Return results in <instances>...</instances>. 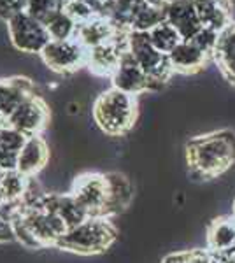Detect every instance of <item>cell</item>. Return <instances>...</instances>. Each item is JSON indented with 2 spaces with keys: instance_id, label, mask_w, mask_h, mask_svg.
Returning a JSON list of instances; mask_svg holds the SVG:
<instances>
[{
  "instance_id": "cell-18",
  "label": "cell",
  "mask_w": 235,
  "mask_h": 263,
  "mask_svg": "<svg viewBox=\"0 0 235 263\" xmlns=\"http://www.w3.org/2000/svg\"><path fill=\"white\" fill-rule=\"evenodd\" d=\"M107 177V188H109V198L107 207H105V218H113L126 209L134 197L130 181L119 172H109L105 174Z\"/></svg>"
},
{
  "instance_id": "cell-30",
  "label": "cell",
  "mask_w": 235,
  "mask_h": 263,
  "mask_svg": "<svg viewBox=\"0 0 235 263\" xmlns=\"http://www.w3.org/2000/svg\"><path fill=\"white\" fill-rule=\"evenodd\" d=\"M14 239V230H12V223L11 219L4 218L0 214V244H7V242H12Z\"/></svg>"
},
{
  "instance_id": "cell-26",
  "label": "cell",
  "mask_w": 235,
  "mask_h": 263,
  "mask_svg": "<svg viewBox=\"0 0 235 263\" xmlns=\"http://www.w3.org/2000/svg\"><path fill=\"white\" fill-rule=\"evenodd\" d=\"M65 6H67V0H28L25 11L30 16H33L37 21L46 25L53 16L65 11Z\"/></svg>"
},
{
  "instance_id": "cell-24",
  "label": "cell",
  "mask_w": 235,
  "mask_h": 263,
  "mask_svg": "<svg viewBox=\"0 0 235 263\" xmlns=\"http://www.w3.org/2000/svg\"><path fill=\"white\" fill-rule=\"evenodd\" d=\"M46 28H48L51 41H69L78 37L79 25L69 12L62 11L46 23Z\"/></svg>"
},
{
  "instance_id": "cell-5",
  "label": "cell",
  "mask_w": 235,
  "mask_h": 263,
  "mask_svg": "<svg viewBox=\"0 0 235 263\" xmlns=\"http://www.w3.org/2000/svg\"><path fill=\"white\" fill-rule=\"evenodd\" d=\"M7 35L12 48L27 54H41L51 41L46 25L30 16L27 11L18 12L7 21Z\"/></svg>"
},
{
  "instance_id": "cell-29",
  "label": "cell",
  "mask_w": 235,
  "mask_h": 263,
  "mask_svg": "<svg viewBox=\"0 0 235 263\" xmlns=\"http://www.w3.org/2000/svg\"><path fill=\"white\" fill-rule=\"evenodd\" d=\"M28 0H0V20L7 23L12 16L25 11Z\"/></svg>"
},
{
  "instance_id": "cell-2",
  "label": "cell",
  "mask_w": 235,
  "mask_h": 263,
  "mask_svg": "<svg viewBox=\"0 0 235 263\" xmlns=\"http://www.w3.org/2000/svg\"><path fill=\"white\" fill-rule=\"evenodd\" d=\"M92 114L93 121L105 135L121 137L134 128L137 121V99L111 86L95 99Z\"/></svg>"
},
{
  "instance_id": "cell-13",
  "label": "cell",
  "mask_w": 235,
  "mask_h": 263,
  "mask_svg": "<svg viewBox=\"0 0 235 263\" xmlns=\"http://www.w3.org/2000/svg\"><path fill=\"white\" fill-rule=\"evenodd\" d=\"M193 4L204 28L221 33L233 23L232 0H193Z\"/></svg>"
},
{
  "instance_id": "cell-32",
  "label": "cell",
  "mask_w": 235,
  "mask_h": 263,
  "mask_svg": "<svg viewBox=\"0 0 235 263\" xmlns=\"http://www.w3.org/2000/svg\"><path fill=\"white\" fill-rule=\"evenodd\" d=\"M232 216L235 218V200H233V205H232Z\"/></svg>"
},
{
  "instance_id": "cell-33",
  "label": "cell",
  "mask_w": 235,
  "mask_h": 263,
  "mask_svg": "<svg viewBox=\"0 0 235 263\" xmlns=\"http://www.w3.org/2000/svg\"><path fill=\"white\" fill-rule=\"evenodd\" d=\"M2 207H4V202H2V198H0V211H2Z\"/></svg>"
},
{
  "instance_id": "cell-28",
  "label": "cell",
  "mask_w": 235,
  "mask_h": 263,
  "mask_svg": "<svg viewBox=\"0 0 235 263\" xmlns=\"http://www.w3.org/2000/svg\"><path fill=\"white\" fill-rule=\"evenodd\" d=\"M218 39H220V33L218 32L211 30V28H202V30L191 39V42H193L195 46H198L204 53L212 58V54H214V51H216V46H218Z\"/></svg>"
},
{
  "instance_id": "cell-19",
  "label": "cell",
  "mask_w": 235,
  "mask_h": 263,
  "mask_svg": "<svg viewBox=\"0 0 235 263\" xmlns=\"http://www.w3.org/2000/svg\"><path fill=\"white\" fill-rule=\"evenodd\" d=\"M118 32H121V30H116V27H114L109 20L97 16V18L89 20L86 23L79 25L78 37H76V39H78L86 49H92L111 41Z\"/></svg>"
},
{
  "instance_id": "cell-16",
  "label": "cell",
  "mask_w": 235,
  "mask_h": 263,
  "mask_svg": "<svg viewBox=\"0 0 235 263\" xmlns=\"http://www.w3.org/2000/svg\"><path fill=\"white\" fill-rule=\"evenodd\" d=\"M49 160V147L41 135H32L27 137L23 147L18 156V167L16 171L23 174L25 177L32 179L35 174H39L46 167Z\"/></svg>"
},
{
  "instance_id": "cell-11",
  "label": "cell",
  "mask_w": 235,
  "mask_h": 263,
  "mask_svg": "<svg viewBox=\"0 0 235 263\" xmlns=\"http://www.w3.org/2000/svg\"><path fill=\"white\" fill-rule=\"evenodd\" d=\"M111 83H113V88L134 97L151 90L149 78L144 74V70L137 65V62L132 58V54L128 51L123 54L119 65L111 76Z\"/></svg>"
},
{
  "instance_id": "cell-7",
  "label": "cell",
  "mask_w": 235,
  "mask_h": 263,
  "mask_svg": "<svg viewBox=\"0 0 235 263\" xmlns=\"http://www.w3.org/2000/svg\"><path fill=\"white\" fill-rule=\"evenodd\" d=\"M70 193L79 205L86 211L89 218L93 216L105 218V207H107L109 198L105 174H83L74 181Z\"/></svg>"
},
{
  "instance_id": "cell-1",
  "label": "cell",
  "mask_w": 235,
  "mask_h": 263,
  "mask_svg": "<svg viewBox=\"0 0 235 263\" xmlns=\"http://www.w3.org/2000/svg\"><path fill=\"white\" fill-rule=\"evenodd\" d=\"M186 163L196 179H216L235 165V132L196 135L186 144Z\"/></svg>"
},
{
  "instance_id": "cell-4",
  "label": "cell",
  "mask_w": 235,
  "mask_h": 263,
  "mask_svg": "<svg viewBox=\"0 0 235 263\" xmlns=\"http://www.w3.org/2000/svg\"><path fill=\"white\" fill-rule=\"evenodd\" d=\"M128 53L151 81V90H160L174 74L169 54L158 51L149 41L148 32L128 33Z\"/></svg>"
},
{
  "instance_id": "cell-22",
  "label": "cell",
  "mask_w": 235,
  "mask_h": 263,
  "mask_svg": "<svg viewBox=\"0 0 235 263\" xmlns=\"http://www.w3.org/2000/svg\"><path fill=\"white\" fill-rule=\"evenodd\" d=\"M30 179L18 171L4 172L0 176V198L4 205H18L23 203L25 195L28 192Z\"/></svg>"
},
{
  "instance_id": "cell-23",
  "label": "cell",
  "mask_w": 235,
  "mask_h": 263,
  "mask_svg": "<svg viewBox=\"0 0 235 263\" xmlns=\"http://www.w3.org/2000/svg\"><path fill=\"white\" fill-rule=\"evenodd\" d=\"M165 21V9H156L148 4L135 0L130 18V32H149Z\"/></svg>"
},
{
  "instance_id": "cell-6",
  "label": "cell",
  "mask_w": 235,
  "mask_h": 263,
  "mask_svg": "<svg viewBox=\"0 0 235 263\" xmlns=\"http://www.w3.org/2000/svg\"><path fill=\"white\" fill-rule=\"evenodd\" d=\"M41 58L49 70L57 74H72L81 67H86L88 49L78 39L49 41V44L42 49Z\"/></svg>"
},
{
  "instance_id": "cell-31",
  "label": "cell",
  "mask_w": 235,
  "mask_h": 263,
  "mask_svg": "<svg viewBox=\"0 0 235 263\" xmlns=\"http://www.w3.org/2000/svg\"><path fill=\"white\" fill-rule=\"evenodd\" d=\"M140 2L148 4V6H151V7H156V9H165L170 0H140Z\"/></svg>"
},
{
  "instance_id": "cell-27",
  "label": "cell",
  "mask_w": 235,
  "mask_h": 263,
  "mask_svg": "<svg viewBox=\"0 0 235 263\" xmlns=\"http://www.w3.org/2000/svg\"><path fill=\"white\" fill-rule=\"evenodd\" d=\"M161 263H218V260L211 251L191 249V251H179L169 254Z\"/></svg>"
},
{
  "instance_id": "cell-17",
  "label": "cell",
  "mask_w": 235,
  "mask_h": 263,
  "mask_svg": "<svg viewBox=\"0 0 235 263\" xmlns=\"http://www.w3.org/2000/svg\"><path fill=\"white\" fill-rule=\"evenodd\" d=\"M212 60L216 62L221 76L235 86V21L220 33Z\"/></svg>"
},
{
  "instance_id": "cell-9",
  "label": "cell",
  "mask_w": 235,
  "mask_h": 263,
  "mask_svg": "<svg viewBox=\"0 0 235 263\" xmlns=\"http://www.w3.org/2000/svg\"><path fill=\"white\" fill-rule=\"evenodd\" d=\"M128 33L130 32H118L111 41L88 49L86 67L93 74L107 76V78L113 76L123 54L128 51Z\"/></svg>"
},
{
  "instance_id": "cell-21",
  "label": "cell",
  "mask_w": 235,
  "mask_h": 263,
  "mask_svg": "<svg viewBox=\"0 0 235 263\" xmlns=\"http://www.w3.org/2000/svg\"><path fill=\"white\" fill-rule=\"evenodd\" d=\"M235 246V218L225 216V218L214 219L207 228V249L211 253H221Z\"/></svg>"
},
{
  "instance_id": "cell-10",
  "label": "cell",
  "mask_w": 235,
  "mask_h": 263,
  "mask_svg": "<svg viewBox=\"0 0 235 263\" xmlns=\"http://www.w3.org/2000/svg\"><path fill=\"white\" fill-rule=\"evenodd\" d=\"M48 120H49V111L46 102L39 95H33L25 100L11 114L9 120H7V125L21 132L27 137H32V135H41V132L44 130Z\"/></svg>"
},
{
  "instance_id": "cell-8",
  "label": "cell",
  "mask_w": 235,
  "mask_h": 263,
  "mask_svg": "<svg viewBox=\"0 0 235 263\" xmlns=\"http://www.w3.org/2000/svg\"><path fill=\"white\" fill-rule=\"evenodd\" d=\"M20 214L23 216L25 223L33 232L37 240L42 244V248L53 246L57 248L58 240L67 232V227L57 214L49 213V211L42 209L39 205H23L21 203Z\"/></svg>"
},
{
  "instance_id": "cell-3",
  "label": "cell",
  "mask_w": 235,
  "mask_h": 263,
  "mask_svg": "<svg viewBox=\"0 0 235 263\" xmlns=\"http://www.w3.org/2000/svg\"><path fill=\"white\" fill-rule=\"evenodd\" d=\"M118 228L109 218L93 216L69 228L58 240L57 248L78 254H100L116 242Z\"/></svg>"
},
{
  "instance_id": "cell-14",
  "label": "cell",
  "mask_w": 235,
  "mask_h": 263,
  "mask_svg": "<svg viewBox=\"0 0 235 263\" xmlns=\"http://www.w3.org/2000/svg\"><path fill=\"white\" fill-rule=\"evenodd\" d=\"M209 54L204 53L198 46H195L191 41H181L179 44L169 53V62L172 67V72L177 74L191 76L204 70L209 62Z\"/></svg>"
},
{
  "instance_id": "cell-15",
  "label": "cell",
  "mask_w": 235,
  "mask_h": 263,
  "mask_svg": "<svg viewBox=\"0 0 235 263\" xmlns=\"http://www.w3.org/2000/svg\"><path fill=\"white\" fill-rule=\"evenodd\" d=\"M35 95V86L27 78L0 79V114L6 120L25 100Z\"/></svg>"
},
{
  "instance_id": "cell-12",
  "label": "cell",
  "mask_w": 235,
  "mask_h": 263,
  "mask_svg": "<svg viewBox=\"0 0 235 263\" xmlns=\"http://www.w3.org/2000/svg\"><path fill=\"white\" fill-rule=\"evenodd\" d=\"M165 21L176 28L183 41H191L204 28L193 0H170L165 7Z\"/></svg>"
},
{
  "instance_id": "cell-34",
  "label": "cell",
  "mask_w": 235,
  "mask_h": 263,
  "mask_svg": "<svg viewBox=\"0 0 235 263\" xmlns=\"http://www.w3.org/2000/svg\"><path fill=\"white\" fill-rule=\"evenodd\" d=\"M2 174H4V171H2V167H0V176H2Z\"/></svg>"
},
{
  "instance_id": "cell-20",
  "label": "cell",
  "mask_w": 235,
  "mask_h": 263,
  "mask_svg": "<svg viewBox=\"0 0 235 263\" xmlns=\"http://www.w3.org/2000/svg\"><path fill=\"white\" fill-rule=\"evenodd\" d=\"M25 141H27V135H23L9 125L0 130V167L4 172L16 171L18 156Z\"/></svg>"
},
{
  "instance_id": "cell-25",
  "label": "cell",
  "mask_w": 235,
  "mask_h": 263,
  "mask_svg": "<svg viewBox=\"0 0 235 263\" xmlns=\"http://www.w3.org/2000/svg\"><path fill=\"white\" fill-rule=\"evenodd\" d=\"M148 35H149V41L153 42V46L165 54H169L170 51L183 41V37L179 35V32L170 23H167V21L156 25L153 30L148 32Z\"/></svg>"
}]
</instances>
